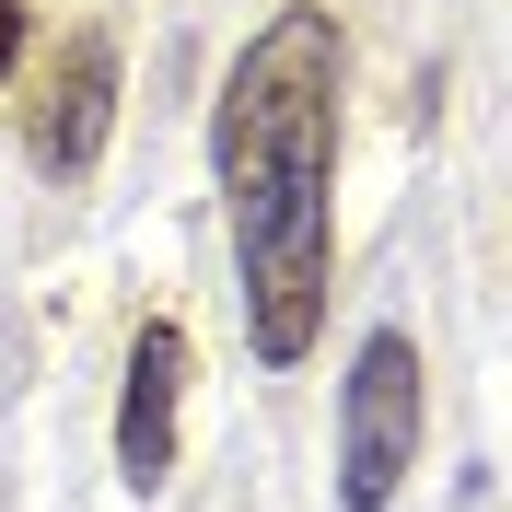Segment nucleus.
I'll list each match as a JSON object with an SVG mask.
<instances>
[{"mask_svg":"<svg viewBox=\"0 0 512 512\" xmlns=\"http://www.w3.org/2000/svg\"><path fill=\"white\" fill-rule=\"evenodd\" d=\"M12 59H24V0H0V82H12Z\"/></svg>","mask_w":512,"mask_h":512,"instance_id":"39448f33","label":"nucleus"},{"mask_svg":"<svg viewBox=\"0 0 512 512\" xmlns=\"http://www.w3.org/2000/svg\"><path fill=\"white\" fill-rule=\"evenodd\" d=\"M326 187H338V12L291 0L280 24L245 35L222 82V198H233V256H245V326L256 361L291 373L326 315Z\"/></svg>","mask_w":512,"mask_h":512,"instance_id":"f257e3e1","label":"nucleus"},{"mask_svg":"<svg viewBox=\"0 0 512 512\" xmlns=\"http://www.w3.org/2000/svg\"><path fill=\"white\" fill-rule=\"evenodd\" d=\"M105 128H117V35H70L47 94H35V117H24V152L47 175H94Z\"/></svg>","mask_w":512,"mask_h":512,"instance_id":"7ed1b4c3","label":"nucleus"},{"mask_svg":"<svg viewBox=\"0 0 512 512\" xmlns=\"http://www.w3.org/2000/svg\"><path fill=\"white\" fill-rule=\"evenodd\" d=\"M408 466H419V350L384 326V338H361V361H350V408H338V501H350V512H384Z\"/></svg>","mask_w":512,"mask_h":512,"instance_id":"f03ea898","label":"nucleus"},{"mask_svg":"<svg viewBox=\"0 0 512 512\" xmlns=\"http://www.w3.org/2000/svg\"><path fill=\"white\" fill-rule=\"evenodd\" d=\"M175 396H187V326H140L128 338V396H117V478L163 489L175 478Z\"/></svg>","mask_w":512,"mask_h":512,"instance_id":"20e7f679","label":"nucleus"}]
</instances>
